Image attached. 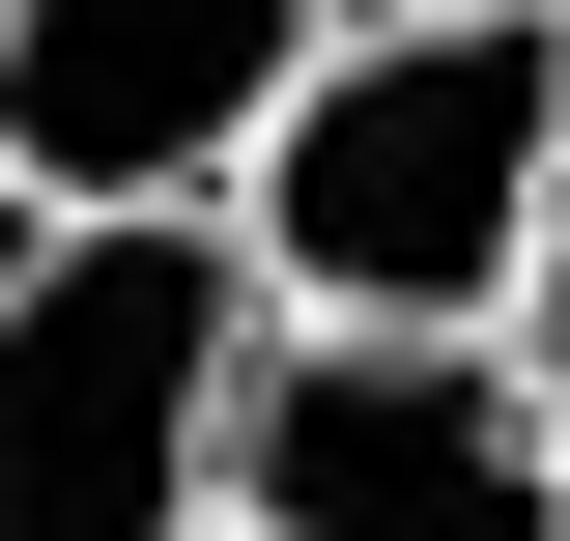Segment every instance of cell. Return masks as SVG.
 I'll use <instances>...</instances> for the list:
<instances>
[{
	"instance_id": "1",
	"label": "cell",
	"mask_w": 570,
	"mask_h": 541,
	"mask_svg": "<svg viewBox=\"0 0 570 541\" xmlns=\"http://www.w3.org/2000/svg\"><path fill=\"white\" fill-rule=\"evenodd\" d=\"M542 200H570V0H343L228 171L285 314H513Z\"/></svg>"
},
{
	"instance_id": "2",
	"label": "cell",
	"mask_w": 570,
	"mask_h": 541,
	"mask_svg": "<svg viewBox=\"0 0 570 541\" xmlns=\"http://www.w3.org/2000/svg\"><path fill=\"white\" fill-rule=\"evenodd\" d=\"M257 342L285 285L228 200H0V541H200Z\"/></svg>"
},
{
	"instance_id": "3",
	"label": "cell",
	"mask_w": 570,
	"mask_h": 541,
	"mask_svg": "<svg viewBox=\"0 0 570 541\" xmlns=\"http://www.w3.org/2000/svg\"><path fill=\"white\" fill-rule=\"evenodd\" d=\"M228 513L257 541H570V456L485 314H285L228 400Z\"/></svg>"
},
{
	"instance_id": "4",
	"label": "cell",
	"mask_w": 570,
	"mask_h": 541,
	"mask_svg": "<svg viewBox=\"0 0 570 541\" xmlns=\"http://www.w3.org/2000/svg\"><path fill=\"white\" fill-rule=\"evenodd\" d=\"M343 0H0V200H228Z\"/></svg>"
},
{
	"instance_id": "5",
	"label": "cell",
	"mask_w": 570,
	"mask_h": 541,
	"mask_svg": "<svg viewBox=\"0 0 570 541\" xmlns=\"http://www.w3.org/2000/svg\"><path fill=\"white\" fill-rule=\"evenodd\" d=\"M485 342H513V400H542V456H570V200H542V257H513V314H485Z\"/></svg>"
},
{
	"instance_id": "6",
	"label": "cell",
	"mask_w": 570,
	"mask_h": 541,
	"mask_svg": "<svg viewBox=\"0 0 570 541\" xmlns=\"http://www.w3.org/2000/svg\"><path fill=\"white\" fill-rule=\"evenodd\" d=\"M200 541H257V513H200Z\"/></svg>"
}]
</instances>
